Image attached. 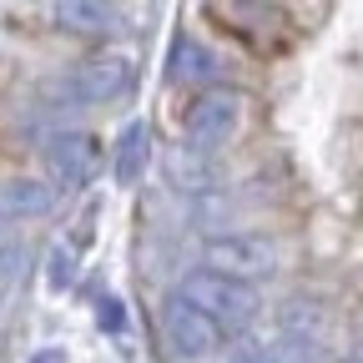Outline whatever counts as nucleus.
<instances>
[{"mask_svg":"<svg viewBox=\"0 0 363 363\" xmlns=\"http://www.w3.org/2000/svg\"><path fill=\"white\" fill-rule=\"evenodd\" d=\"M45 167L61 187H86L101 172V142L91 131H61L45 142Z\"/></svg>","mask_w":363,"mask_h":363,"instance_id":"5","label":"nucleus"},{"mask_svg":"<svg viewBox=\"0 0 363 363\" xmlns=\"http://www.w3.org/2000/svg\"><path fill=\"white\" fill-rule=\"evenodd\" d=\"M238 121H242V96L238 91H207V96H197L192 111H187V142L212 152L238 131Z\"/></svg>","mask_w":363,"mask_h":363,"instance_id":"4","label":"nucleus"},{"mask_svg":"<svg viewBox=\"0 0 363 363\" xmlns=\"http://www.w3.org/2000/svg\"><path fill=\"white\" fill-rule=\"evenodd\" d=\"M343 363H363V358H343Z\"/></svg>","mask_w":363,"mask_h":363,"instance_id":"15","label":"nucleus"},{"mask_svg":"<svg viewBox=\"0 0 363 363\" xmlns=\"http://www.w3.org/2000/svg\"><path fill=\"white\" fill-rule=\"evenodd\" d=\"M71 283H76V257L66 247H56L51 252V288H71Z\"/></svg>","mask_w":363,"mask_h":363,"instance_id":"12","label":"nucleus"},{"mask_svg":"<svg viewBox=\"0 0 363 363\" xmlns=\"http://www.w3.org/2000/svg\"><path fill=\"white\" fill-rule=\"evenodd\" d=\"M30 363H66V353H35Z\"/></svg>","mask_w":363,"mask_h":363,"instance_id":"14","label":"nucleus"},{"mask_svg":"<svg viewBox=\"0 0 363 363\" xmlns=\"http://www.w3.org/2000/svg\"><path fill=\"white\" fill-rule=\"evenodd\" d=\"M162 333H167V343H172L177 358H192V363L197 358H212L217 343H222V328L212 323L202 308H192L182 293H172L162 303Z\"/></svg>","mask_w":363,"mask_h":363,"instance_id":"2","label":"nucleus"},{"mask_svg":"<svg viewBox=\"0 0 363 363\" xmlns=\"http://www.w3.org/2000/svg\"><path fill=\"white\" fill-rule=\"evenodd\" d=\"M202 262H207V272H217V278L247 283V278H267V272L278 267V252H272V242H262V238L233 233V238H207Z\"/></svg>","mask_w":363,"mask_h":363,"instance_id":"3","label":"nucleus"},{"mask_svg":"<svg viewBox=\"0 0 363 363\" xmlns=\"http://www.w3.org/2000/svg\"><path fill=\"white\" fill-rule=\"evenodd\" d=\"M56 16V26H66V30H111V21H116V11L111 6H91V0H61V6L51 11Z\"/></svg>","mask_w":363,"mask_h":363,"instance_id":"9","label":"nucleus"},{"mask_svg":"<svg viewBox=\"0 0 363 363\" xmlns=\"http://www.w3.org/2000/svg\"><path fill=\"white\" fill-rule=\"evenodd\" d=\"M212 71V56L202 51L197 40H177V51H172V76H207Z\"/></svg>","mask_w":363,"mask_h":363,"instance_id":"10","label":"nucleus"},{"mask_svg":"<svg viewBox=\"0 0 363 363\" xmlns=\"http://www.w3.org/2000/svg\"><path fill=\"white\" fill-rule=\"evenodd\" d=\"M147 147H152L147 126H142V121H131V126L121 131V142H116V182H121V187H131V182L142 177V167H147Z\"/></svg>","mask_w":363,"mask_h":363,"instance_id":"8","label":"nucleus"},{"mask_svg":"<svg viewBox=\"0 0 363 363\" xmlns=\"http://www.w3.org/2000/svg\"><path fill=\"white\" fill-rule=\"evenodd\" d=\"M182 298H187L192 308H202L217 328H227V333H238V328H247L252 318H257V293L247 288V283H233V278H217V272H192L187 283L177 288Z\"/></svg>","mask_w":363,"mask_h":363,"instance_id":"1","label":"nucleus"},{"mask_svg":"<svg viewBox=\"0 0 363 363\" xmlns=\"http://www.w3.org/2000/svg\"><path fill=\"white\" fill-rule=\"evenodd\" d=\"M51 202H56V192L35 177H11L6 182V217H40V212H51Z\"/></svg>","mask_w":363,"mask_h":363,"instance_id":"7","label":"nucleus"},{"mask_svg":"<svg viewBox=\"0 0 363 363\" xmlns=\"http://www.w3.org/2000/svg\"><path fill=\"white\" fill-rule=\"evenodd\" d=\"M101 323L106 328H121V303H101Z\"/></svg>","mask_w":363,"mask_h":363,"instance_id":"13","label":"nucleus"},{"mask_svg":"<svg viewBox=\"0 0 363 363\" xmlns=\"http://www.w3.org/2000/svg\"><path fill=\"white\" fill-rule=\"evenodd\" d=\"M126 81H131L126 56H91V61L71 66L66 91H71L76 101H111V96H121V91H126Z\"/></svg>","mask_w":363,"mask_h":363,"instance_id":"6","label":"nucleus"},{"mask_svg":"<svg viewBox=\"0 0 363 363\" xmlns=\"http://www.w3.org/2000/svg\"><path fill=\"white\" fill-rule=\"evenodd\" d=\"M227 363H272V348H267V343H257V338H242V343H233Z\"/></svg>","mask_w":363,"mask_h":363,"instance_id":"11","label":"nucleus"}]
</instances>
